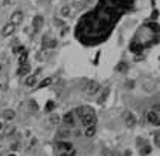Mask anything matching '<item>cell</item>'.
<instances>
[{"label":"cell","mask_w":160,"mask_h":156,"mask_svg":"<svg viewBox=\"0 0 160 156\" xmlns=\"http://www.w3.org/2000/svg\"><path fill=\"white\" fill-rule=\"evenodd\" d=\"M81 123H82V126H86V127L95 126L96 116H95V112H93L92 107H86V110H84V113L81 116Z\"/></svg>","instance_id":"obj_1"},{"label":"cell","mask_w":160,"mask_h":156,"mask_svg":"<svg viewBox=\"0 0 160 156\" xmlns=\"http://www.w3.org/2000/svg\"><path fill=\"white\" fill-rule=\"evenodd\" d=\"M99 89H101V86H99V83H98V81H88L86 84V87H84V90H86L87 95H95Z\"/></svg>","instance_id":"obj_2"},{"label":"cell","mask_w":160,"mask_h":156,"mask_svg":"<svg viewBox=\"0 0 160 156\" xmlns=\"http://www.w3.org/2000/svg\"><path fill=\"white\" fill-rule=\"evenodd\" d=\"M63 123H64L67 127H73V126H75V113H73V112H67V113L63 116Z\"/></svg>","instance_id":"obj_3"},{"label":"cell","mask_w":160,"mask_h":156,"mask_svg":"<svg viewBox=\"0 0 160 156\" xmlns=\"http://www.w3.org/2000/svg\"><path fill=\"white\" fill-rule=\"evenodd\" d=\"M21 21H23V12H21V11H15L14 14L11 15V25L17 26V25H20Z\"/></svg>","instance_id":"obj_4"},{"label":"cell","mask_w":160,"mask_h":156,"mask_svg":"<svg viewBox=\"0 0 160 156\" xmlns=\"http://www.w3.org/2000/svg\"><path fill=\"white\" fill-rule=\"evenodd\" d=\"M123 116H125V126H127V127H133V126L136 124V116H134L131 112H125V115H123Z\"/></svg>","instance_id":"obj_5"},{"label":"cell","mask_w":160,"mask_h":156,"mask_svg":"<svg viewBox=\"0 0 160 156\" xmlns=\"http://www.w3.org/2000/svg\"><path fill=\"white\" fill-rule=\"evenodd\" d=\"M56 149L63 150V151H69V150L73 149V145L70 144V142H67V141H58L56 142Z\"/></svg>","instance_id":"obj_6"},{"label":"cell","mask_w":160,"mask_h":156,"mask_svg":"<svg viewBox=\"0 0 160 156\" xmlns=\"http://www.w3.org/2000/svg\"><path fill=\"white\" fill-rule=\"evenodd\" d=\"M146 119H148V123L151 124H160V119H159V115L153 112V110H149L148 115H146Z\"/></svg>","instance_id":"obj_7"},{"label":"cell","mask_w":160,"mask_h":156,"mask_svg":"<svg viewBox=\"0 0 160 156\" xmlns=\"http://www.w3.org/2000/svg\"><path fill=\"white\" fill-rule=\"evenodd\" d=\"M15 31V26L14 25H11V23H8L5 28H3V31H2V34H3V37H8V35H11L12 32Z\"/></svg>","instance_id":"obj_8"},{"label":"cell","mask_w":160,"mask_h":156,"mask_svg":"<svg viewBox=\"0 0 160 156\" xmlns=\"http://www.w3.org/2000/svg\"><path fill=\"white\" fill-rule=\"evenodd\" d=\"M108 95H110V87L107 86L104 90H102V93H101V96H99V100H98V102L99 104H102V102H105V100L108 98Z\"/></svg>","instance_id":"obj_9"},{"label":"cell","mask_w":160,"mask_h":156,"mask_svg":"<svg viewBox=\"0 0 160 156\" xmlns=\"http://www.w3.org/2000/svg\"><path fill=\"white\" fill-rule=\"evenodd\" d=\"M32 25H34V29L38 31V29L43 26V17H41V15H37V17L34 19V23H32Z\"/></svg>","instance_id":"obj_10"},{"label":"cell","mask_w":160,"mask_h":156,"mask_svg":"<svg viewBox=\"0 0 160 156\" xmlns=\"http://www.w3.org/2000/svg\"><path fill=\"white\" fill-rule=\"evenodd\" d=\"M29 72H31V66L28 63L23 64V66H20L19 70H17V74H19V75H26V74H29Z\"/></svg>","instance_id":"obj_11"},{"label":"cell","mask_w":160,"mask_h":156,"mask_svg":"<svg viewBox=\"0 0 160 156\" xmlns=\"http://www.w3.org/2000/svg\"><path fill=\"white\" fill-rule=\"evenodd\" d=\"M95 135H96V127H95V126L86 127V136H87V138H93Z\"/></svg>","instance_id":"obj_12"},{"label":"cell","mask_w":160,"mask_h":156,"mask_svg":"<svg viewBox=\"0 0 160 156\" xmlns=\"http://www.w3.org/2000/svg\"><path fill=\"white\" fill-rule=\"evenodd\" d=\"M70 135H72V133H70L69 129H63V130H60V133H58V136L61 139H66V138H69Z\"/></svg>","instance_id":"obj_13"},{"label":"cell","mask_w":160,"mask_h":156,"mask_svg":"<svg viewBox=\"0 0 160 156\" xmlns=\"http://www.w3.org/2000/svg\"><path fill=\"white\" fill-rule=\"evenodd\" d=\"M14 116H15L14 110H5V112H3V118L5 119H14Z\"/></svg>","instance_id":"obj_14"},{"label":"cell","mask_w":160,"mask_h":156,"mask_svg":"<svg viewBox=\"0 0 160 156\" xmlns=\"http://www.w3.org/2000/svg\"><path fill=\"white\" fill-rule=\"evenodd\" d=\"M127 69H128V64L125 63V61H121V63L116 66V70H118V72H125Z\"/></svg>","instance_id":"obj_15"},{"label":"cell","mask_w":160,"mask_h":156,"mask_svg":"<svg viewBox=\"0 0 160 156\" xmlns=\"http://www.w3.org/2000/svg\"><path fill=\"white\" fill-rule=\"evenodd\" d=\"M35 83H37V75H31L26 78V86H34Z\"/></svg>","instance_id":"obj_16"},{"label":"cell","mask_w":160,"mask_h":156,"mask_svg":"<svg viewBox=\"0 0 160 156\" xmlns=\"http://www.w3.org/2000/svg\"><path fill=\"white\" fill-rule=\"evenodd\" d=\"M26 60H28V51H25L23 54L20 55V58H19V63H20V66H23V64H26V63H28Z\"/></svg>","instance_id":"obj_17"},{"label":"cell","mask_w":160,"mask_h":156,"mask_svg":"<svg viewBox=\"0 0 160 156\" xmlns=\"http://www.w3.org/2000/svg\"><path fill=\"white\" fill-rule=\"evenodd\" d=\"M142 49H143V46H142V44H131V51L136 52V54H140Z\"/></svg>","instance_id":"obj_18"},{"label":"cell","mask_w":160,"mask_h":156,"mask_svg":"<svg viewBox=\"0 0 160 156\" xmlns=\"http://www.w3.org/2000/svg\"><path fill=\"white\" fill-rule=\"evenodd\" d=\"M149 153H151V147L149 145H143L140 149V155L142 156H146V155H149Z\"/></svg>","instance_id":"obj_19"},{"label":"cell","mask_w":160,"mask_h":156,"mask_svg":"<svg viewBox=\"0 0 160 156\" xmlns=\"http://www.w3.org/2000/svg\"><path fill=\"white\" fill-rule=\"evenodd\" d=\"M70 14V8L69 6H63V8H61V15H63V17H67Z\"/></svg>","instance_id":"obj_20"},{"label":"cell","mask_w":160,"mask_h":156,"mask_svg":"<svg viewBox=\"0 0 160 156\" xmlns=\"http://www.w3.org/2000/svg\"><path fill=\"white\" fill-rule=\"evenodd\" d=\"M60 121H61V118L58 116V115L53 113L52 116H50V123H52V124H60Z\"/></svg>","instance_id":"obj_21"},{"label":"cell","mask_w":160,"mask_h":156,"mask_svg":"<svg viewBox=\"0 0 160 156\" xmlns=\"http://www.w3.org/2000/svg\"><path fill=\"white\" fill-rule=\"evenodd\" d=\"M53 107H55V102H53V101H47L46 102V112H52Z\"/></svg>","instance_id":"obj_22"},{"label":"cell","mask_w":160,"mask_h":156,"mask_svg":"<svg viewBox=\"0 0 160 156\" xmlns=\"http://www.w3.org/2000/svg\"><path fill=\"white\" fill-rule=\"evenodd\" d=\"M52 83V78H44L41 83H40V87H46V86H49V84Z\"/></svg>","instance_id":"obj_23"},{"label":"cell","mask_w":160,"mask_h":156,"mask_svg":"<svg viewBox=\"0 0 160 156\" xmlns=\"http://www.w3.org/2000/svg\"><path fill=\"white\" fill-rule=\"evenodd\" d=\"M12 52H14V54H23V52H25V46H17V48L12 49Z\"/></svg>","instance_id":"obj_24"},{"label":"cell","mask_w":160,"mask_h":156,"mask_svg":"<svg viewBox=\"0 0 160 156\" xmlns=\"http://www.w3.org/2000/svg\"><path fill=\"white\" fill-rule=\"evenodd\" d=\"M75 155H76V150L72 149V150H69V151H64L61 156H75Z\"/></svg>","instance_id":"obj_25"},{"label":"cell","mask_w":160,"mask_h":156,"mask_svg":"<svg viewBox=\"0 0 160 156\" xmlns=\"http://www.w3.org/2000/svg\"><path fill=\"white\" fill-rule=\"evenodd\" d=\"M67 32H69V28H67V26H66V28H63V29H61V35H63V37H64V35L67 34Z\"/></svg>","instance_id":"obj_26"},{"label":"cell","mask_w":160,"mask_h":156,"mask_svg":"<svg viewBox=\"0 0 160 156\" xmlns=\"http://www.w3.org/2000/svg\"><path fill=\"white\" fill-rule=\"evenodd\" d=\"M159 110H160V104H155V106H153V112H155V113H157Z\"/></svg>","instance_id":"obj_27"},{"label":"cell","mask_w":160,"mask_h":156,"mask_svg":"<svg viewBox=\"0 0 160 156\" xmlns=\"http://www.w3.org/2000/svg\"><path fill=\"white\" fill-rule=\"evenodd\" d=\"M31 106H32L34 110H37V102H35V101H31Z\"/></svg>","instance_id":"obj_28"},{"label":"cell","mask_w":160,"mask_h":156,"mask_svg":"<svg viewBox=\"0 0 160 156\" xmlns=\"http://www.w3.org/2000/svg\"><path fill=\"white\" fill-rule=\"evenodd\" d=\"M49 46H50V48H55V46H56V42H55V40H52V42L49 43Z\"/></svg>","instance_id":"obj_29"},{"label":"cell","mask_w":160,"mask_h":156,"mask_svg":"<svg viewBox=\"0 0 160 156\" xmlns=\"http://www.w3.org/2000/svg\"><path fill=\"white\" fill-rule=\"evenodd\" d=\"M11 149H12V150H17V149H19V144H12Z\"/></svg>","instance_id":"obj_30"},{"label":"cell","mask_w":160,"mask_h":156,"mask_svg":"<svg viewBox=\"0 0 160 156\" xmlns=\"http://www.w3.org/2000/svg\"><path fill=\"white\" fill-rule=\"evenodd\" d=\"M9 2H11V0H3V5H8Z\"/></svg>","instance_id":"obj_31"},{"label":"cell","mask_w":160,"mask_h":156,"mask_svg":"<svg viewBox=\"0 0 160 156\" xmlns=\"http://www.w3.org/2000/svg\"><path fill=\"white\" fill-rule=\"evenodd\" d=\"M2 129H3V124H2V123H0V130H2Z\"/></svg>","instance_id":"obj_32"},{"label":"cell","mask_w":160,"mask_h":156,"mask_svg":"<svg viewBox=\"0 0 160 156\" xmlns=\"http://www.w3.org/2000/svg\"><path fill=\"white\" fill-rule=\"evenodd\" d=\"M8 156H15V155H14V153H11V155H8Z\"/></svg>","instance_id":"obj_33"},{"label":"cell","mask_w":160,"mask_h":156,"mask_svg":"<svg viewBox=\"0 0 160 156\" xmlns=\"http://www.w3.org/2000/svg\"><path fill=\"white\" fill-rule=\"evenodd\" d=\"M0 69H2V64H0Z\"/></svg>","instance_id":"obj_34"}]
</instances>
